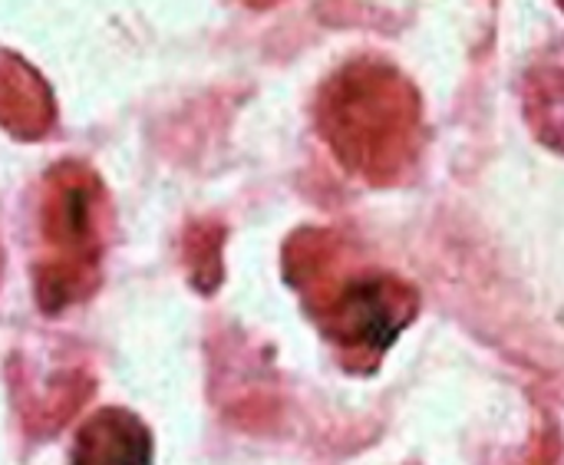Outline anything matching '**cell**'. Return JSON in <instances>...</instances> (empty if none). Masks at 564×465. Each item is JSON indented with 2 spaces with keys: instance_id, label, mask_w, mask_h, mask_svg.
I'll list each match as a JSON object with an SVG mask.
<instances>
[{
  "instance_id": "obj_1",
  "label": "cell",
  "mask_w": 564,
  "mask_h": 465,
  "mask_svg": "<svg viewBox=\"0 0 564 465\" xmlns=\"http://www.w3.org/2000/svg\"><path fill=\"white\" fill-rule=\"evenodd\" d=\"M284 278L350 364L373 367L420 307L406 281L383 271H354L347 241L330 228H301L288 238Z\"/></svg>"
},
{
  "instance_id": "obj_9",
  "label": "cell",
  "mask_w": 564,
  "mask_h": 465,
  "mask_svg": "<svg viewBox=\"0 0 564 465\" xmlns=\"http://www.w3.org/2000/svg\"><path fill=\"white\" fill-rule=\"evenodd\" d=\"M558 7H562V10H564V0H558Z\"/></svg>"
},
{
  "instance_id": "obj_5",
  "label": "cell",
  "mask_w": 564,
  "mask_h": 465,
  "mask_svg": "<svg viewBox=\"0 0 564 465\" xmlns=\"http://www.w3.org/2000/svg\"><path fill=\"white\" fill-rule=\"evenodd\" d=\"M73 465H152V433L129 410H99L76 433Z\"/></svg>"
},
{
  "instance_id": "obj_4",
  "label": "cell",
  "mask_w": 564,
  "mask_h": 465,
  "mask_svg": "<svg viewBox=\"0 0 564 465\" xmlns=\"http://www.w3.org/2000/svg\"><path fill=\"white\" fill-rule=\"evenodd\" d=\"M56 126V99L43 73L20 53L0 46V129L36 142Z\"/></svg>"
},
{
  "instance_id": "obj_8",
  "label": "cell",
  "mask_w": 564,
  "mask_h": 465,
  "mask_svg": "<svg viewBox=\"0 0 564 465\" xmlns=\"http://www.w3.org/2000/svg\"><path fill=\"white\" fill-rule=\"evenodd\" d=\"M248 7H258V10H264V7H274L278 0H245Z\"/></svg>"
},
{
  "instance_id": "obj_6",
  "label": "cell",
  "mask_w": 564,
  "mask_h": 465,
  "mask_svg": "<svg viewBox=\"0 0 564 465\" xmlns=\"http://www.w3.org/2000/svg\"><path fill=\"white\" fill-rule=\"evenodd\" d=\"M522 109L535 139L564 155V40L542 50L525 69Z\"/></svg>"
},
{
  "instance_id": "obj_7",
  "label": "cell",
  "mask_w": 564,
  "mask_h": 465,
  "mask_svg": "<svg viewBox=\"0 0 564 465\" xmlns=\"http://www.w3.org/2000/svg\"><path fill=\"white\" fill-rule=\"evenodd\" d=\"M221 241H225V228L212 218H202L195 225H188L185 231V268L188 278L198 291L212 294L221 281Z\"/></svg>"
},
{
  "instance_id": "obj_2",
  "label": "cell",
  "mask_w": 564,
  "mask_h": 465,
  "mask_svg": "<svg viewBox=\"0 0 564 465\" xmlns=\"http://www.w3.org/2000/svg\"><path fill=\"white\" fill-rule=\"evenodd\" d=\"M317 129L334 159L370 185L400 182L420 152L423 102L416 86L380 56L344 63L317 93Z\"/></svg>"
},
{
  "instance_id": "obj_3",
  "label": "cell",
  "mask_w": 564,
  "mask_h": 465,
  "mask_svg": "<svg viewBox=\"0 0 564 465\" xmlns=\"http://www.w3.org/2000/svg\"><path fill=\"white\" fill-rule=\"evenodd\" d=\"M109 192L86 162H56L40 188V261L33 268L36 304L63 314L102 284Z\"/></svg>"
}]
</instances>
